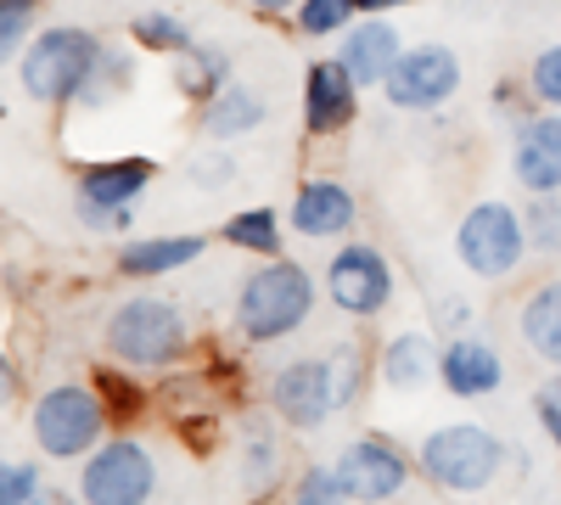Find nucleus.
Instances as JSON below:
<instances>
[{"mask_svg":"<svg viewBox=\"0 0 561 505\" xmlns=\"http://www.w3.org/2000/svg\"><path fill=\"white\" fill-rule=\"evenodd\" d=\"M314 314V275L298 259H264L237 287V332L248 343H280Z\"/></svg>","mask_w":561,"mask_h":505,"instance_id":"nucleus-1","label":"nucleus"},{"mask_svg":"<svg viewBox=\"0 0 561 505\" xmlns=\"http://www.w3.org/2000/svg\"><path fill=\"white\" fill-rule=\"evenodd\" d=\"M511 461V449L494 427L483 422H449V427H433L415 449V472L427 478L433 489L444 494H483Z\"/></svg>","mask_w":561,"mask_h":505,"instance_id":"nucleus-2","label":"nucleus"},{"mask_svg":"<svg viewBox=\"0 0 561 505\" xmlns=\"http://www.w3.org/2000/svg\"><path fill=\"white\" fill-rule=\"evenodd\" d=\"M107 45L90 34V28H45L23 45L18 57V79L28 90V102H45V107H68L79 102V90L90 84Z\"/></svg>","mask_w":561,"mask_h":505,"instance_id":"nucleus-3","label":"nucleus"},{"mask_svg":"<svg viewBox=\"0 0 561 505\" xmlns=\"http://www.w3.org/2000/svg\"><path fill=\"white\" fill-rule=\"evenodd\" d=\"M107 348L135 371H163V365H174L192 348V332H185V314L174 298L135 292L107 314Z\"/></svg>","mask_w":561,"mask_h":505,"instance_id":"nucleus-4","label":"nucleus"},{"mask_svg":"<svg viewBox=\"0 0 561 505\" xmlns=\"http://www.w3.org/2000/svg\"><path fill=\"white\" fill-rule=\"evenodd\" d=\"M34 444L57 461H79L96 444H107V399L84 382H57L51 393H39L34 404Z\"/></svg>","mask_w":561,"mask_h":505,"instance_id":"nucleus-5","label":"nucleus"},{"mask_svg":"<svg viewBox=\"0 0 561 505\" xmlns=\"http://www.w3.org/2000/svg\"><path fill=\"white\" fill-rule=\"evenodd\" d=\"M534 253L528 219L511 203H472L455 225V259L478 275V282H505L511 269Z\"/></svg>","mask_w":561,"mask_h":505,"instance_id":"nucleus-6","label":"nucleus"},{"mask_svg":"<svg viewBox=\"0 0 561 505\" xmlns=\"http://www.w3.org/2000/svg\"><path fill=\"white\" fill-rule=\"evenodd\" d=\"M152 494H158V467H152L147 444L107 438L84 455V472H79L84 505H147Z\"/></svg>","mask_w":561,"mask_h":505,"instance_id":"nucleus-7","label":"nucleus"},{"mask_svg":"<svg viewBox=\"0 0 561 505\" xmlns=\"http://www.w3.org/2000/svg\"><path fill=\"white\" fill-rule=\"evenodd\" d=\"M325 298H332L343 314H354V320L382 314L393 303V264H388V253L370 248V242L337 248L332 264H325Z\"/></svg>","mask_w":561,"mask_h":505,"instance_id":"nucleus-8","label":"nucleus"},{"mask_svg":"<svg viewBox=\"0 0 561 505\" xmlns=\"http://www.w3.org/2000/svg\"><path fill=\"white\" fill-rule=\"evenodd\" d=\"M332 478L348 505H382L410 483V461L393 438H354L332 461Z\"/></svg>","mask_w":561,"mask_h":505,"instance_id":"nucleus-9","label":"nucleus"},{"mask_svg":"<svg viewBox=\"0 0 561 505\" xmlns=\"http://www.w3.org/2000/svg\"><path fill=\"white\" fill-rule=\"evenodd\" d=\"M455 90H460V57L449 45H410L399 57V68L388 73L382 96L399 113H427V107H444Z\"/></svg>","mask_w":561,"mask_h":505,"instance_id":"nucleus-10","label":"nucleus"},{"mask_svg":"<svg viewBox=\"0 0 561 505\" xmlns=\"http://www.w3.org/2000/svg\"><path fill=\"white\" fill-rule=\"evenodd\" d=\"M270 404H275V416L287 422L293 433L325 427V422H332V410H337L332 359H293V365H280L275 382H270Z\"/></svg>","mask_w":561,"mask_h":505,"instance_id":"nucleus-11","label":"nucleus"},{"mask_svg":"<svg viewBox=\"0 0 561 505\" xmlns=\"http://www.w3.org/2000/svg\"><path fill=\"white\" fill-rule=\"evenodd\" d=\"M354 113H359V79L337 57L309 62V73H304V124H309V135H337V129L354 124Z\"/></svg>","mask_w":561,"mask_h":505,"instance_id":"nucleus-12","label":"nucleus"},{"mask_svg":"<svg viewBox=\"0 0 561 505\" xmlns=\"http://www.w3.org/2000/svg\"><path fill=\"white\" fill-rule=\"evenodd\" d=\"M511 174L528 197L539 192H561V113H534L517 129V147H511Z\"/></svg>","mask_w":561,"mask_h":505,"instance_id":"nucleus-13","label":"nucleus"},{"mask_svg":"<svg viewBox=\"0 0 561 505\" xmlns=\"http://www.w3.org/2000/svg\"><path fill=\"white\" fill-rule=\"evenodd\" d=\"M293 231L298 237H314V242H337L354 231V192L343 186V180H304V186L293 192Z\"/></svg>","mask_w":561,"mask_h":505,"instance_id":"nucleus-14","label":"nucleus"},{"mask_svg":"<svg viewBox=\"0 0 561 505\" xmlns=\"http://www.w3.org/2000/svg\"><path fill=\"white\" fill-rule=\"evenodd\" d=\"M438 382H444L455 399H489V393H500V382H505V359H500L483 337L460 332V337H449V343L438 348Z\"/></svg>","mask_w":561,"mask_h":505,"instance_id":"nucleus-15","label":"nucleus"},{"mask_svg":"<svg viewBox=\"0 0 561 505\" xmlns=\"http://www.w3.org/2000/svg\"><path fill=\"white\" fill-rule=\"evenodd\" d=\"M399 57H404V39H399V28L382 23V18L354 23V28H343V39H337V62L359 79V90H382L388 73L399 68Z\"/></svg>","mask_w":561,"mask_h":505,"instance_id":"nucleus-16","label":"nucleus"},{"mask_svg":"<svg viewBox=\"0 0 561 505\" xmlns=\"http://www.w3.org/2000/svg\"><path fill=\"white\" fill-rule=\"evenodd\" d=\"M208 253V237L197 231H180V237H135L118 248V275L129 282H152V275H169V269H185Z\"/></svg>","mask_w":561,"mask_h":505,"instance_id":"nucleus-17","label":"nucleus"},{"mask_svg":"<svg viewBox=\"0 0 561 505\" xmlns=\"http://www.w3.org/2000/svg\"><path fill=\"white\" fill-rule=\"evenodd\" d=\"M152 163L147 158H107V163H90L79 169V203H96V208H129L140 192L152 186Z\"/></svg>","mask_w":561,"mask_h":505,"instance_id":"nucleus-18","label":"nucleus"},{"mask_svg":"<svg viewBox=\"0 0 561 505\" xmlns=\"http://www.w3.org/2000/svg\"><path fill=\"white\" fill-rule=\"evenodd\" d=\"M197 118H203L208 141H237V135H248V129L264 124V96H259V90H248L242 79H230L219 96H208L197 107Z\"/></svg>","mask_w":561,"mask_h":505,"instance_id":"nucleus-19","label":"nucleus"},{"mask_svg":"<svg viewBox=\"0 0 561 505\" xmlns=\"http://www.w3.org/2000/svg\"><path fill=\"white\" fill-rule=\"evenodd\" d=\"M377 371H382V382L399 388V393L427 388V377H438V348H433L427 332H399V337H388Z\"/></svg>","mask_w":561,"mask_h":505,"instance_id":"nucleus-20","label":"nucleus"},{"mask_svg":"<svg viewBox=\"0 0 561 505\" xmlns=\"http://www.w3.org/2000/svg\"><path fill=\"white\" fill-rule=\"evenodd\" d=\"M517 332H523L528 354H539L545 365L561 371V282H545L528 292V303L517 314Z\"/></svg>","mask_w":561,"mask_h":505,"instance_id":"nucleus-21","label":"nucleus"},{"mask_svg":"<svg viewBox=\"0 0 561 505\" xmlns=\"http://www.w3.org/2000/svg\"><path fill=\"white\" fill-rule=\"evenodd\" d=\"M180 90L192 96L197 107L208 102V96H219V90L237 79V68H230V51H219V45H192V51L180 57Z\"/></svg>","mask_w":561,"mask_h":505,"instance_id":"nucleus-22","label":"nucleus"},{"mask_svg":"<svg viewBox=\"0 0 561 505\" xmlns=\"http://www.w3.org/2000/svg\"><path fill=\"white\" fill-rule=\"evenodd\" d=\"M225 242L259 253V259H280V214L275 208H242L225 219Z\"/></svg>","mask_w":561,"mask_h":505,"instance_id":"nucleus-23","label":"nucleus"},{"mask_svg":"<svg viewBox=\"0 0 561 505\" xmlns=\"http://www.w3.org/2000/svg\"><path fill=\"white\" fill-rule=\"evenodd\" d=\"M129 28H135V39L147 45V51H158V57H185V51L197 45L192 28H185L180 18H169V12H140Z\"/></svg>","mask_w":561,"mask_h":505,"instance_id":"nucleus-24","label":"nucleus"},{"mask_svg":"<svg viewBox=\"0 0 561 505\" xmlns=\"http://www.w3.org/2000/svg\"><path fill=\"white\" fill-rule=\"evenodd\" d=\"M129 79H135V62L107 45L102 62H96V73H90V84L79 90V107H107L113 96H124V90H129Z\"/></svg>","mask_w":561,"mask_h":505,"instance_id":"nucleus-25","label":"nucleus"},{"mask_svg":"<svg viewBox=\"0 0 561 505\" xmlns=\"http://www.w3.org/2000/svg\"><path fill=\"white\" fill-rule=\"evenodd\" d=\"M528 242H534V253H550V259H561V192H539L534 203H528Z\"/></svg>","mask_w":561,"mask_h":505,"instance_id":"nucleus-26","label":"nucleus"},{"mask_svg":"<svg viewBox=\"0 0 561 505\" xmlns=\"http://www.w3.org/2000/svg\"><path fill=\"white\" fill-rule=\"evenodd\" d=\"M298 28L314 34V39L354 28V0H304V7H298Z\"/></svg>","mask_w":561,"mask_h":505,"instance_id":"nucleus-27","label":"nucleus"},{"mask_svg":"<svg viewBox=\"0 0 561 505\" xmlns=\"http://www.w3.org/2000/svg\"><path fill=\"white\" fill-rule=\"evenodd\" d=\"M528 96H534L539 107H556V113H561V45H545V51L534 57V68H528Z\"/></svg>","mask_w":561,"mask_h":505,"instance_id":"nucleus-28","label":"nucleus"},{"mask_svg":"<svg viewBox=\"0 0 561 505\" xmlns=\"http://www.w3.org/2000/svg\"><path fill=\"white\" fill-rule=\"evenodd\" d=\"M34 0H0V51L18 57L23 51V39L34 34Z\"/></svg>","mask_w":561,"mask_h":505,"instance_id":"nucleus-29","label":"nucleus"},{"mask_svg":"<svg viewBox=\"0 0 561 505\" xmlns=\"http://www.w3.org/2000/svg\"><path fill=\"white\" fill-rule=\"evenodd\" d=\"M332 377H337V410H348L359 399V388H365V354H359V343H343L332 354Z\"/></svg>","mask_w":561,"mask_h":505,"instance_id":"nucleus-30","label":"nucleus"},{"mask_svg":"<svg viewBox=\"0 0 561 505\" xmlns=\"http://www.w3.org/2000/svg\"><path fill=\"white\" fill-rule=\"evenodd\" d=\"M39 489L45 483H39L34 461H7V467H0V505H28Z\"/></svg>","mask_w":561,"mask_h":505,"instance_id":"nucleus-31","label":"nucleus"},{"mask_svg":"<svg viewBox=\"0 0 561 505\" xmlns=\"http://www.w3.org/2000/svg\"><path fill=\"white\" fill-rule=\"evenodd\" d=\"M185 174H192V180H197V186L208 192V186H225V180H230V174H237V163H230L225 152H197L192 163H185Z\"/></svg>","mask_w":561,"mask_h":505,"instance_id":"nucleus-32","label":"nucleus"},{"mask_svg":"<svg viewBox=\"0 0 561 505\" xmlns=\"http://www.w3.org/2000/svg\"><path fill=\"white\" fill-rule=\"evenodd\" d=\"M79 225H90V231H129V208H96V203H73Z\"/></svg>","mask_w":561,"mask_h":505,"instance_id":"nucleus-33","label":"nucleus"},{"mask_svg":"<svg viewBox=\"0 0 561 505\" xmlns=\"http://www.w3.org/2000/svg\"><path fill=\"white\" fill-rule=\"evenodd\" d=\"M102 399H107V410H118V416L140 404V393L129 388V377H102Z\"/></svg>","mask_w":561,"mask_h":505,"instance_id":"nucleus-34","label":"nucleus"},{"mask_svg":"<svg viewBox=\"0 0 561 505\" xmlns=\"http://www.w3.org/2000/svg\"><path fill=\"white\" fill-rule=\"evenodd\" d=\"M534 416H539V427H545V438L561 449V404H550L545 393H534Z\"/></svg>","mask_w":561,"mask_h":505,"instance_id":"nucleus-35","label":"nucleus"},{"mask_svg":"<svg viewBox=\"0 0 561 505\" xmlns=\"http://www.w3.org/2000/svg\"><path fill=\"white\" fill-rule=\"evenodd\" d=\"M399 7H410V0H354V12H365V18H388Z\"/></svg>","mask_w":561,"mask_h":505,"instance_id":"nucleus-36","label":"nucleus"},{"mask_svg":"<svg viewBox=\"0 0 561 505\" xmlns=\"http://www.w3.org/2000/svg\"><path fill=\"white\" fill-rule=\"evenodd\" d=\"M0 393H7V399L18 393V365L12 359H0Z\"/></svg>","mask_w":561,"mask_h":505,"instance_id":"nucleus-37","label":"nucleus"},{"mask_svg":"<svg viewBox=\"0 0 561 505\" xmlns=\"http://www.w3.org/2000/svg\"><path fill=\"white\" fill-rule=\"evenodd\" d=\"M28 505H79V500H68V494H57V489H39Z\"/></svg>","mask_w":561,"mask_h":505,"instance_id":"nucleus-38","label":"nucleus"},{"mask_svg":"<svg viewBox=\"0 0 561 505\" xmlns=\"http://www.w3.org/2000/svg\"><path fill=\"white\" fill-rule=\"evenodd\" d=\"M259 12H293V7H304V0H253Z\"/></svg>","mask_w":561,"mask_h":505,"instance_id":"nucleus-39","label":"nucleus"},{"mask_svg":"<svg viewBox=\"0 0 561 505\" xmlns=\"http://www.w3.org/2000/svg\"><path fill=\"white\" fill-rule=\"evenodd\" d=\"M343 505H348V500H343Z\"/></svg>","mask_w":561,"mask_h":505,"instance_id":"nucleus-40","label":"nucleus"}]
</instances>
